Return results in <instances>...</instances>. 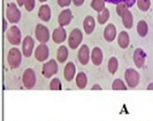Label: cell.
I'll use <instances>...</instances> for the list:
<instances>
[{"instance_id":"30","label":"cell","mask_w":153,"mask_h":121,"mask_svg":"<svg viewBox=\"0 0 153 121\" xmlns=\"http://www.w3.org/2000/svg\"><path fill=\"white\" fill-rule=\"evenodd\" d=\"M137 6L140 10L147 12L151 7V0H137Z\"/></svg>"},{"instance_id":"34","label":"cell","mask_w":153,"mask_h":121,"mask_svg":"<svg viewBox=\"0 0 153 121\" xmlns=\"http://www.w3.org/2000/svg\"><path fill=\"white\" fill-rule=\"evenodd\" d=\"M73 4L78 7V6H82L84 4V0H73Z\"/></svg>"},{"instance_id":"3","label":"cell","mask_w":153,"mask_h":121,"mask_svg":"<svg viewBox=\"0 0 153 121\" xmlns=\"http://www.w3.org/2000/svg\"><path fill=\"white\" fill-rule=\"evenodd\" d=\"M6 38H7L8 43L12 44L13 46H19L22 43V36H21V31L16 27L15 24H13L6 32Z\"/></svg>"},{"instance_id":"12","label":"cell","mask_w":153,"mask_h":121,"mask_svg":"<svg viewBox=\"0 0 153 121\" xmlns=\"http://www.w3.org/2000/svg\"><path fill=\"white\" fill-rule=\"evenodd\" d=\"M48 55H50V50L46 44H39L36 50H35V58L36 60L39 62H43L48 59Z\"/></svg>"},{"instance_id":"17","label":"cell","mask_w":153,"mask_h":121,"mask_svg":"<svg viewBox=\"0 0 153 121\" xmlns=\"http://www.w3.org/2000/svg\"><path fill=\"white\" fill-rule=\"evenodd\" d=\"M104 38L107 43H112L116 38V28L113 23H109L104 29Z\"/></svg>"},{"instance_id":"31","label":"cell","mask_w":153,"mask_h":121,"mask_svg":"<svg viewBox=\"0 0 153 121\" xmlns=\"http://www.w3.org/2000/svg\"><path fill=\"white\" fill-rule=\"evenodd\" d=\"M109 4H114V5H119V4H126L128 7H131L135 5V2H137V0H105Z\"/></svg>"},{"instance_id":"19","label":"cell","mask_w":153,"mask_h":121,"mask_svg":"<svg viewBox=\"0 0 153 121\" xmlns=\"http://www.w3.org/2000/svg\"><path fill=\"white\" fill-rule=\"evenodd\" d=\"M83 28H84L85 34L88 35H91L94 28H96V20L92 15L85 16L84 21H83Z\"/></svg>"},{"instance_id":"20","label":"cell","mask_w":153,"mask_h":121,"mask_svg":"<svg viewBox=\"0 0 153 121\" xmlns=\"http://www.w3.org/2000/svg\"><path fill=\"white\" fill-rule=\"evenodd\" d=\"M102 58H104V54L102 51L100 50V47H93V50L91 51V61L93 62L94 66H100L101 62H102Z\"/></svg>"},{"instance_id":"4","label":"cell","mask_w":153,"mask_h":121,"mask_svg":"<svg viewBox=\"0 0 153 121\" xmlns=\"http://www.w3.org/2000/svg\"><path fill=\"white\" fill-rule=\"evenodd\" d=\"M6 17L10 23L16 24L21 20V12L14 2H9L6 7Z\"/></svg>"},{"instance_id":"6","label":"cell","mask_w":153,"mask_h":121,"mask_svg":"<svg viewBox=\"0 0 153 121\" xmlns=\"http://www.w3.org/2000/svg\"><path fill=\"white\" fill-rule=\"evenodd\" d=\"M83 40V34L78 28L73 29L68 37V45L71 50H76Z\"/></svg>"},{"instance_id":"7","label":"cell","mask_w":153,"mask_h":121,"mask_svg":"<svg viewBox=\"0 0 153 121\" xmlns=\"http://www.w3.org/2000/svg\"><path fill=\"white\" fill-rule=\"evenodd\" d=\"M124 78H126V83L128 84V87L134 89L136 88L139 83V74L137 70L134 68H128L124 72Z\"/></svg>"},{"instance_id":"36","label":"cell","mask_w":153,"mask_h":121,"mask_svg":"<svg viewBox=\"0 0 153 121\" xmlns=\"http://www.w3.org/2000/svg\"><path fill=\"white\" fill-rule=\"evenodd\" d=\"M16 2H17V6L22 7V6H24V2H25V0H16Z\"/></svg>"},{"instance_id":"5","label":"cell","mask_w":153,"mask_h":121,"mask_svg":"<svg viewBox=\"0 0 153 121\" xmlns=\"http://www.w3.org/2000/svg\"><path fill=\"white\" fill-rule=\"evenodd\" d=\"M22 83L24 85V88L28 89V90L35 88V85H36V73L32 68H27L23 72Z\"/></svg>"},{"instance_id":"23","label":"cell","mask_w":153,"mask_h":121,"mask_svg":"<svg viewBox=\"0 0 153 121\" xmlns=\"http://www.w3.org/2000/svg\"><path fill=\"white\" fill-rule=\"evenodd\" d=\"M147 32H149V25H147L146 21H144V20L138 21L137 34L139 35V37H142V38L146 37V36H147Z\"/></svg>"},{"instance_id":"29","label":"cell","mask_w":153,"mask_h":121,"mask_svg":"<svg viewBox=\"0 0 153 121\" xmlns=\"http://www.w3.org/2000/svg\"><path fill=\"white\" fill-rule=\"evenodd\" d=\"M48 88H50V90H61L62 89L61 81H60L58 77H54V78L51 80Z\"/></svg>"},{"instance_id":"33","label":"cell","mask_w":153,"mask_h":121,"mask_svg":"<svg viewBox=\"0 0 153 121\" xmlns=\"http://www.w3.org/2000/svg\"><path fill=\"white\" fill-rule=\"evenodd\" d=\"M70 2H73V0H58V5L60 7H68Z\"/></svg>"},{"instance_id":"28","label":"cell","mask_w":153,"mask_h":121,"mask_svg":"<svg viewBox=\"0 0 153 121\" xmlns=\"http://www.w3.org/2000/svg\"><path fill=\"white\" fill-rule=\"evenodd\" d=\"M112 89L113 90H127V85L121 78H116L112 83Z\"/></svg>"},{"instance_id":"16","label":"cell","mask_w":153,"mask_h":121,"mask_svg":"<svg viewBox=\"0 0 153 121\" xmlns=\"http://www.w3.org/2000/svg\"><path fill=\"white\" fill-rule=\"evenodd\" d=\"M52 39L56 44H61L67 39V34H66V30L63 29V27H58L54 29L52 34Z\"/></svg>"},{"instance_id":"18","label":"cell","mask_w":153,"mask_h":121,"mask_svg":"<svg viewBox=\"0 0 153 121\" xmlns=\"http://www.w3.org/2000/svg\"><path fill=\"white\" fill-rule=\"evenodd\" d=\"M51 16H52V12H51L50 6L46 4H43L38 9V17L40 20H43L44 22H48L51 20Z\"/></svg>"},{"instance_id":"2","label":"cell","mask_w":153,"mask_h":121,"mask_svg":"<svg viewBox=\"0 0 153 121\" xmlns=\"http://www.w3.org/2000/svg\"><path fill=\"white\" fill-rule=\"evenodd\" d=\"M22 54L23 53L17 49V47H12L7 54V62L10 66L12 69H16L20 67L21 61H22Z\"/></svg>"},{"instance_id":"26","label":"cell","mask_w":153,"mask_h":121,"mask_svg":"<svg viewBox=\"0 0 153 121\" xmlns=\"http://www.w3.org/2000/svg\"><path fill=\"white\" fill-rule=\"evenodd\" d=\"M107 68H108V72H109L111 74H115V73H116V70L119 68V61H117V59H116L115 57H112V58L108 60Z\"/></svg>"},{"instance_id":"39","label":"cell","mask_w":153,"mask_h":121,"mask_svg":"<svg viewBox=\"0 0 153 121\" xmlns=\"http://www.w3.org/2000/svg\"><path fill=\"white\" fill-rule=\"evenodd\" d=\"M39 1H40V2L43 4V2H45V1H47V0H39Z\"/></svg>"},{"instance_id":"9","label":"cell","mask_w":153,"mask_h":121,"mask_svg":"<svg viewBox=\"0 0 153 121\" xmlns=\"http://www.w3.org/2000/svg\"><path fill=\"white\" fill-rule=\"evenodd\" d=\"M58 73V62L55 60H48L43 65L42 68V74L44 75L45 78H51L53 75Z\"/></svg>"},{"instance_id":"27","label":"cell","mask_w":153,"mask_h":121,"mask_svg":"<svg viewBox=\"0 0 153 121\" xmlns=\"http://www.w3.org/2000/svg\"><path fill=\"white\" fill-rule=\"evenodd\" d=\"M109 19V10H108L107 8H105L101 13L98 14V17H97V21L99 24H105V23L107 22V20Z\"/></svg>"},{"instance_id":"24","label":"cell","mask_w":153,"mask_h":121,"mask_svg":"<svg viewBox=\"0 0 153 121\" xmlns=\"http://www.w3.org/2000/svg\"><path fill=\"white\" fill-rule=\"evenodd\" d=\"M88 84V76L84 72H79L76 75V85L78 89H84Z\"/></svg>"},{"instance_id":"14","label":"cell","mask_w":153,"mask_h":121,"mask_svg":"<svg viewBox=\"0 0 153 121\" xmlns=\"http://www.w3.org/2000/svg\"><path fill=\"white\" fill-rule=\"evenodd\" d=\"M71 20H73V13L68 8L61 10V13L58 16V23L60 27H66V25L70 24Z\"/></svg>"},{"instance_id":"35","label":"cell","mask_w":153,"mask_h":121,"mask_svg":"<svg viewBox=\"0 0 153 121\" xmlns=\"http://www.w3.org/2000/svg\"><path fill=\"white\" fill-rule=\"evenodd\" d=\"M6 30H8L7 22H6V19H4V20H2V31H4V32H7Z\"/></svg>"},{"instance_id":"13","label":"cell","mask_w":153,"mask_h":121,"mask_svg":"<svg viewBox=\"0 0 153 121\" xmlns=\"http://www.w3.org/2000/svg\"><path fill=\"white\" fill-rule=\"evenodd\" d=\"M146 61V53L143 49H136L134 52V62L137 68H143Z\"/></svg>"},{"instance_id":"10","label":"cell","mask_w":153,"mask_h":121,"mask_svg":"<svg viewBox=\"0 0 153 121\" xmlns=\"http://www.w3.org/2000/svg\"><path fill=\"white\" fill-rule=\"evenodd\" d=\"M35 47V40L31 36H25L22 42V53L24 58H29L33 52Z\"/></svg>"},{"instance_id":"22","label":"cell","mask_w":153,"mask_h":121,"mask_svg":"<svg viewBox=\"0 0 153 121\" xmlns=\"http://www.w3.org/2000/svg\"><path fill=\"white\" fill-rule=\"evenodd\" d=\"M67 59H68V49H67V46L61 45L56 51V60L60 63H63V62H66Z\"/></svg>"},{"instance_id":"15","label":"cell","mask_w":153,"mask_h":121,"mask_svg":"<svg viewBox=\"0 0 153 121\" xmlns=\"http://www.w3.org/2000/svg\"><path fill=\"white\" fill-rule=\"evenodd\" d=\"M63 75L67 82H71L74 80V77L76 76V67H75V63L69 61L66 63L65 66V70H63Z\"/></svg>"},{"instance_id":"1","label":"cell","mask_w":153,"mask_h":121,"mask_svg":"<svg viewBox=\"0 0 153 121\" xmlns=\"http://www.w3.org/2000/svg\"><path fill=\"white\" fill-rule=\"evenodd\" d=\"M116 13L122 19V24L126 29H131L134 25V17L131 12L128 9V6L126 4H119L116 5Z\"/></svg>"},{"instance_id":"32","label":"cell","mask_w":153,"mask_h":121,"mask_svg":"<svg viewBox=\"0 0 153 121\" xmlns=\"http://www.w3.org/2000/svg\"><path fill=\"white\" fill-rule=\"evenodd\" d=\"M35 6H36V0H25V2H24V7L28 12L33 10Z\"/></svg>"},{"instance_id":"11","label":"cell","mask_w":153,"mask_h":121,"mask_svg":"<svg viewBox=\"0 0 153 121\" xmlns=\"http://www.w3.org/2000/svg\"><path fill=\"white\" fill-rule=\"evenodd\" d=\"M77 59L79 61L81 65H88L89 63V60L91 59V52H90V49L88 45H82L78 50V53H77Z\"/></svg>"},{"instance_id":"38","label":"cell","mask_w":153,"mask_h":121,"mask_svg":"<svg viewBox=\"0 0 153 121\" xmlns=\"http://www.w3.org/2000/svg\"><path fill=\"white\" fill-rule=\"evenodd\" d=\"M147 90H153V82H151L147 85Z\"/></svg>"},{"instance_id":"37","label":"cell","mask_w":153,"mask_h":121,"mask_svg":"<svg viewBox=\"0 0 153 121\" xmlns=\"http://www.w3.org/2000/svg\"><path fill=\"white\" fill-rule=\"evenodd\" d=\"M91 90H101V87H100L99 84H94L91 88Z\"/></svg>"},{"instance_id":"21","label":"cell","mask_w":153,"mask_h":121,"mask_svg":"<svg viewBox=\"0 0 153 121\" xmlns=\"http://www.w3.org/2000/svg\"><path fill=\"white\" fill-rule=\"evenodd\" d=\"M117 44L121 49H127L130 44V36L127 31H121L117 36Z\"/></svg>"},{"instance_id":"25","label":"cell","mask_w":153,"mask_h":121,"mask_svg":"<svg viewBox=\"0 0 153 121\" xmlns=\"http://www.w3.org/2000/svg\"><path fill=\"white\" fill-rule=\"evenodd\" d=\"M105 0H92L91 1V7L99 14V13H101L104 9H105Z\"/></svg>"},{"instance_id":"8","label":"cell","mask_w":153,"mask_h":121,"mask_svg":"<svg viewBox=\"0 0 153 121\" xmlns=\"http://www.w3.org/2000/svg\"><path fill=\"white\" fill-rule=\"evenodd\" d=\"M35 36L37 38L40 44H46L48 40H50V31H48V28L43 25L42 23H39L36 25V29H35Z\"/></svg>"}]
</instances>
